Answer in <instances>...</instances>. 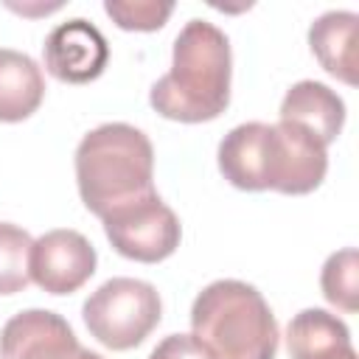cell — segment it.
<instances>
[{
    "label": "cell",
    "instance_id": "1",
    "mask_svg": "<svg viewBox=\"0 0 359 359\" xmlns=\"http://www.w3.org/2000/svg\"><path fill=\"white\" fill-rule=\"evenodd\" d=\"M219 171L241 191L311 194L328 171L325 146L306 129L278 121L233 126L219 143Z\"/></svg>",
    "mask_w": 359,
    "mask_h": 359
},
{
    "label": "cell",
    "instance_id": "2",
    "mask_svg": "<svg viewBox=\"0 0 359 359\" xmlns=\"http://www.w3.org/2000/svg\"><path fill=\"white\" fill-rule=\"evenodd\" d=\"M230 39L208 20H188L174 39L171 70L149 93V104L168 121L202 123L230 104Z\"/></svg>",
    "mask_w": 359,
    "mask_h": 359
},
{
    "label": "cell",
    "instance_id": "3",
    "mask_svg": "<svg viewBox=\"0 0 359 359\" xmlns=\"http://www.w3.org/2000/svg\"><path fill=\"white\" fill-rule=\"evenodd\" d=\"M76 185L90 213L109 210L154 194L151 140L129 123H101L76 149Z\"/></svg>",
    "mask_w": 359,
    "mask_h": 359
},
{
    "label": "cell",
    "instance_id": "4",
    "mask_svg": "<svg viewBox=\"0 0 359 359\" xmlns=\"http://www.w3.org/2000/svg\"><path fill=\"white\" fill-rule=\"evenodd\" d=\"M191 328L213 359H275L278 353L275 314L244 280L208 283L191 306Z\"/></svg>",
    "mask_w": 359,
    "mask_h": 359
},
{
    "label": "cell",
    "instance_id": "5",
    "mask_svg": "<svg viewBox=\"0 0 359 359\" xmlns=\"http://www.w3.org/2000/svg\"><path fill=\"white\" fill-rule=\"evenodd\" d=\"M87 331L112 351L137 348L160 323L163 303L151 283L137 278H109L81 306Z\"/></svg>",
    "mask_w": 359,
    "mask_h": 359
},
{
    "label": "cell",
    "instance_id": "6",
    "mask_svg": "<svg viewBox=\"0 0 359 359\" xmlns=\"http://www.w3.org/2000/svg\"><path fill=\"white\" fill-rule=\"evenodd\" d=\"M101 222L109 244L123 258L140 264H157L168 258L182 238L177 213L157 196V191L109 210L101 216Z\"/></svg>",
    "mask_w": 359,
    "mask_h": 359
},
{
    "label": "cell",
    "instance_id": "7",
    "mask_svg": "<svg viewBox=\"0 0 359 359\" xmlns=\"http://www.w3.org/2000/svg\"><path fill=\"white\" fill-rule=\"evenodd\" d=\"M95 247L70 227L48 230L31 244V280L48 294H73L95 272Z\"/></svg>",
    "mask_w": 359,
    "mask_h": 359
},
{
    "label": "cell",
    "instance_id": "8",
    "mask_svg": "<svg viewBox=\"0 0 359 359\" xmlns=\"http://www.w3.org/2000/svg\"><path fill=\"white\" fill-rule=\"evenodd\" d=\"M45 67L65 84H87L98 79L109 62V45L104 34L84 17L59 22L45 36Z\"/></svg>",
    "mask_w": 359,
    "mask_h": 359
},
{
    "label": "cell",
    "instance_id": "9",
    "mask_svg": "<svg viewBox=\"0 0 359 359\" xmlns=\"http://www.w3.org/2000/svg\"><path fill=\"white\" fill-rule=\"evenodd\" d=\"M76 348L67 320L48 309L20 311L0 331V359H70Z\"/></svg>",
    "mask_w": 359,
    "mask_h": 359
},
{
    "label": "cell",
    "instance_id": "10",
    "mask_svg": "<svg viewBox=\"0 0 359 359\" xmlns=\"http://www.w3.org/2000/svg\"><path fill=\"white\" fill-rule=\"evenodd\" d=\"M278 115H280V121L306 129L309 135H314L328 149L342 132L345 104L328 84L306 79V81H297L286 90Z\"/></svg>",
    "mask_w": 359,
    "mask_h": 359
},
{
    "label": "cell",
    "instance_id": "11",
    "mask_svg": "<svg viewBox=\"0 0 359 359\" xmlns=\"http://www.w3.org/2000/svg\"><path fill=\"white\" fill-rule=\"evenodd\" d=\"M286 348L292 359H356L348 325L325 309H303L289 320Z\"/></svg>",
    "mask_w": 359,
    "mask_h": 359
},
{
    "label": "cell",
    "instance_id": "12",
    "mask_svg": "<svg viewBox=\"0 0 359 359\" xmlns=\"http://www.w3.org/2000/svg\"><path fill=\"white\" fill-rule=\"evenodd\" d=\"M356 39L359 17L353 11H325L309 28V45L325 73L345 84H356Z\"/></svg>",
    "mask_w": 359,
    "mask_h": 359
},
{
    "label": "cell",
    "instance_id": "13",
    "mask_svg": "<svg viewBox=\"0 0 359 359\" xmlns=\"http://www.w3.org/2000/svg\"><path fill=\"white\" fill-rule=\"evenodd\" d=\"M45 98L42 67L22 50L0 48V121L17 123L31 118Z\"/></svg>",
    "mask_w": 359,
    "mask_h": 359
},
{
    "label": "cell",
    "instance_id": "14",
    "mask_svg": "<svg viewBox=\"0 0 359 359\" xmlns=\"http://www.w3.org/2000/svg\"><path fill=\"white\" fill-rule=\"evenodd\" d=\"M320 286H323V297L331 306L342 311L359 309V258L353 247L328 255L320 272Z\"/></svg>",
    "mask_w": 359,
    "mask_h": 359
},
{
    "label": "cell",
    "instance_id": "15",
    "mask_svg": "<svg viewBox=\"0 0 359 359\" xmlns=\"http://www.w3.org/2000/svg\"><path fill=\"white\" fill-rule=\"evenodd\" d=\"M34 238L11 222H0V294H17L31 283L28 258Z\"/></svg>",
    "mask_w": 359,
    "mask_h": 359
},
{
    "label": "cell",
    "instance_id": "16",
    "mask_svg": "<svg viewBox=\"0 0 359 359\" xmlns=\"http://www.w3.org/2000/svg\"><path fill=\"white\" fill-rule=\"evenodd\" d=\"M104 11L123 31H157L174 11V3L160 0H107Z\"/></svg>",
    "mask_w": 359,
    "mask_h": 359
},
{
    "label": "cell",
    "instance_id": "17",
    "mask_svg": "<svg viewBox=\"0 0 359 359\" xmlns=\"http://www.w3.org/2000/svg\"><path fill=\"white\" fill-rule=\"evenodd\" d=\"M149 359H213V356L194 334H168L163 342H157Z\"/></svg>",
    "mask_w": 359,
    "mask_h": 359
},
{
    "label": "cell",
    "instance_id": "18",
    "mask_svg": "<svg viewBox=\"0 0 359 359\" xmlns=\"http://www.w3.org/2000/svg\"><path fill=\"white\" fill-rule=\"evenodd\" d=\"M70 359H104V356H101V353H95V351H90V348H81V345H79V348H76V353H73Z\"/></svg>",
    "mask_w": 359,
    "mask_h": 359
}]
</instances>
